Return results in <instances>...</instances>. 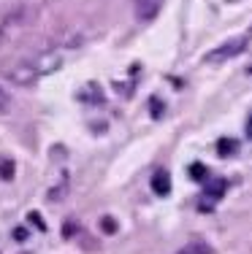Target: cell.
I'll return each mask as SVG.
<instances>
[{
	"label": "cell",
	"instance_id": "cell-1",
	"mask_svg": "<svg viewBox=\"0 0 252 254\" xmlns=\"http://www.w3.org/2000/svg\"><path fill=\"white\" fill-rule=\"evenodd\" d=\"M3 78L16 87H33L35 81L41 78L38 68H35L33 60H25V57H14L3 65Z\"/></svg>",
	"mask_w": 252,
	"mask_h": 254
},
{
	"label": "cell",
	"instance_id": "cell-2",
	"mask_svg": "<svg viewBox=\"0 0 252 254\" xmlns=\"http://www.w3.org/2000/svg\"><path fill=\"white\" fill-rule=\"evenodd\" d=\"M247 44H250V35H236V38H228L225 44H220L217 49H212V52H206V63H223V60H233V57H239L244 49H247Z\"/></svg>",
	"mask_w": 252,
	"mask_h": 254
},
{
	"label": "cell",
	"instance_id": "cell-3",
	"mask_svg": "<svg viewBox=\"0 0 252 254\" xmlns=\"http://www.w3.org/2000/svg\"><path fill=\"white\" fill-rule=\"evenodd\" d=\"M33 63H35V68H38L41 76H52L63 68V54L60 52H44V54H38Z\"/></svg>",
	"mask_w": 252,
	"mask_h": 254
},
{
	"label": "cell",
	"instance_id": "cell-4",
	"mask_svg": "<svg viewBox=\"0 0 252 254\" xmlns=\"http://www.w3.org/2000/svg\"><path fill=\"white\" fill-rule=\"evenodd\" d=\"M158 11H160V0H136V16L139 19L149 22L158 16Z\"/></svg>",
	"mask_w": 252,
	"mask_h": 254
},
{
	"label": "cell",
	"instance_id": "cell-5",
	"mask_svg": "<svg viewBox=\"0 0 252 254\" xmlns=\"http://www.w3.org/2000/svg\"><path fill=\"white\" fill-rule=\"evenodd\" d=\"M152 192L155 195H160V197H166L168 192H171V173L168 171H158L152 176Z\"/></svg>",
	"mask_w": 252,
	"mask_h": 254
},
{
	"label": "cell",
	"instance_id": "cell-6",
	"mask_svg": "<svg viewBox=\"0 0 252 254\" xmlns=\"http://www.w3.org/2000/svg\"><path fill=\"white\" fill-rule=\"evenodd\" d=\"M225 190H228V181L225 179H209L206 181V195L212 197V200H220V197L225 195Z\"/></svg>",
	"mask_w": 252,
	"mask_h": 254
},
{
	"label": "cell",
	"instance_id": "cell-7",
	"mask_svg": "<svg viewBox=\"0 0 252 254\" xmlns=\"http://www.w3.org/2000/svg\"><path fill=\"white\" fill-rule=\"evenodd\" d=\"M239 152V141H233V138H220L217 141V154L220 157H233Z\"/></svg>",
	"mask_w": 252,
	"mask_h": 254
},
{
	"label": "cell",
	"instance_id": "cell-8",
	"mask_svg": "<svg viewBox=\"0 0 252 254\" xmlns=\"http://www.w3.org/2000/svg\"><path fill=\"white\" fill-rule=\"evenodd\" d=\"M190 179L198 181V184H206L209 181V168L203 165V162H193V165H190Z\"/></svg>",
	"mask_w": 252,
	"mask_h": 254
},
{
	"label": "cell",
	"instance_id": "cell-9",
	"mask_svg": "<svg viewBox=\"0 0 252 254\" xmlns=\"http://www.w3.org/2000/svg\"><path fill=\"white\" fill-rule=\"evenodd\" d=\"M14 173H16L14 160H8V157H0V179L11 181V179H14Z\"/></svg>",
	"mask_w": 252,
	"mask_h": 254
},
{
	"label": "cell",
	"instance_id": "cell-10",
	"mask_svg": "<svg viewBox=\"0 0 252 254\" xmlns=\"http://www.w3.org/2000/svg\"><path fill=\"white\" fill-rule=\"evenodd\" d=\"M82 100H92V106H98V103H103V95H100L98 84H89V87L82 92Z\"/></svg>",
	"mask_w": 252,
	"mask_h": 254
},
{
	"label": "cell",
	"instance_id": "cell-11",
	"mask_svg": "<svg viewBox=\"0 0 252 254\" xmlns=\"http://www.w3.org/2000/svg\"><path fill=\"white\" fill-rule=\"evenodd\" d=\"M149 114H152V119H160L166 114V103L160 98H152V100H149Z\"/></svg>",
	"mask_w": 252,
	"mask_h": 254
},
{
	"label": "cell",
	"instance_id": "cell-12",
	"mask_svg": "<svg viewBox=\"0 0 252 254\" xmlns=\"http://www.w3.org/2000/svg\"><path fill=\"white\" fill-rule=\"evenodd\" d=\"M100 230H103L106 235H114L119 230V225H117V219H114V216H103V219H100Z\"/></svg>",
	"mask_w": 252,
	"mask_h": 254
},
{
	"label": "cell",
	"instance_id": "cell-13",
	"mask_svg": "<svg viewBox=\"0 0 252 254\" xmlns=\"http://www.w3.org/2000/svg\"><path fill=\"white\" fill-rule=\"evenodd\" d=\"M182 254H212V249H209V246H203V244H193V246H187Z\"/></svg>",
	"mask_w": 252,
	"mask_h": 254
},
{
	"label": "cell",
	"instance_id": "cell-14",
	"mask_svg": "<svg viewBox=\"0 0 252 254\" xmlns=\"http://www.w3.org/2000/svg\"><path fill=\"white\" fill-rule=\"evenodd\" d=\"M11 108V95L5 87H0V111H8Z\"/></svg>",
	"mask_w": 252,
	"mask_h": 254
},
{
	"label": "cell",
	"instance_id": "cell-15",
	"mask_svg": "<svg viewBox=\"0 0 252 254\" xmlns=\"http://www.w3.org/2000/svg\"><path fill=\"white\" fill-rule=\"evenodd\" d=\"M27 219H30V222H33V225H35V227H38V230H46V222H44V219H41V216H38V214H35V211H30V216H27Z\"/></svg>",
	"mask_w": 252,
	"mask_h": 254
},
{
	"label": "cell",
	"instance_id": "cell-16",
	"mask_svg": "<svg viewBox=\"0 0 252 254\" xmlns=\"http://www.w3.org/2000/svg\"><path fill=\"white\" fill-rule=\"evenodd\" d=\"M27 227H14V241H27Z\"/></svg>",
	"mask_w": 252,
	"mask_h": 254
},
{
	"label": "cell",
	"instance_id": "cell-17",
	"mask_svg": "<svg viewBox=\"0 0 252 254\" xmlns=\"http://www.w3.org/2000/svg\"><path fill=\"white\" fill-rule=\"evenodd\" d=\"M247 135L252 138V117H250V122H247Z\"/></svg>",
	"mask_w": 252,
	"mask_h": 254
}]
</instances>
